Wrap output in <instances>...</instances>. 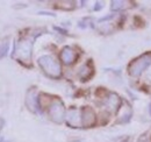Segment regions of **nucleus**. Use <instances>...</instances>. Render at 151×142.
Returning <instances> with one entry per match:
<instances>
[{"label":"nucleus","instance_id":"f257e3e1","mask_svg":"<svg viewBox=\"0 0 151 142\" xmlns=\"http://www.w3.org/2000/svg\"><path fill=\"white\" fill-rule=\"evenodd\" d=\"M32 46H33V43L29 38H21L19 43L17 44L14 57L21 61V63H28L30 59Z\"/></svg>","mask_w":151,"mask_h":142},{"label":"nucleus","instance_id":"f03ea898","mask_svg":"<svg viewBox=\"0 0 151 142\" xmlns=\"http://www.w3.org/2000/svg\"><path fill=\"white\" fill-rule=\"evenodd\" d=\"M40 65L51 77H59L60 76V67L56 61L50 56H43L40 58Z\"/></svg>","mask_w":151,"mask_h":142},{"label":"nucleus","instance_id":"7ed1b4c3","mask_svg":"<svg viewBox=\"0 0 151 142\" xmlns=\"http://www.w3.org/2000/svg\"><path fill=\"white\" fill-rule=\"evenodd\" d=\"M151 62V55L147 56H142L139 59L135 61V63H132L130 67V72L132 75H139L144 68H147Z\"/></svg>","mask_w":151,"mask_h":142},{"label":"nucleus","instance_id":"20e7f679","mask_svg":"<svg viewBox=\"0 0 151 142\" xmlns=\"http://www.w3.org/2000/svg\"><path fill=\"white\" fill-rule=\"evenodd\" d=\"M77 57H78L77 53H76L75 50H72L71 48H69V47L64 48L62 54H60V58H62V61H63L65 64H71V63H73L76 59H77Z\"/></svg>","mask_w":151,"mask_h":142},{"label":"nucleus","instance_id":"39448f33","mask_svg":"<svg viewBox=\"0 0 151 142\" xmlns=\"http://www.w3.org/2000/svg\"><path fill=\"white\" fill-rule=\"evenodd\" d=\"M50 115L51 118L57 121V122H60L62 119H63V115H64V109H63V105L60 103H55L51 108H50Z\"/></svg>","mask_w":151,"mask_h":142},{"label":"nucleus","instance_id":"423d86ee","mask_svg":"<svg viewBox=\"0 0 151 142\" xmlns=\"http://www.w3.org/2000/svg\"><path fill=\"white\" fill-rule=\"evenodd\" d=\"M83 122L85 126H92L95 122V115L92 109H90L88 107L84 109L83 112Z\"/></svg>","mask_w":151,"mask_h":142},{"label":"nucleus","instance_id":"0eeeda50","mask_svg":"<svg viewBox=\"0 0 151 142\" xmlns=\"http://www.w3.org/2000/svg\"><path fill=\"white\" fill-rule=\"evenodd\" d=\"M91 75H92V69H90V67H88L87 64L84 65V67L81 68L80 72H79V76H80L81 79H87V78L91 77Z\"/></svg>","mask_w":151,"mask_h":142},{"label":"nucleus","instance_id":"6e6552de","mask_svg":"<svg viewBox=\"0 0 151 142\" xmlns=\"http://www.w3.org/2000/svg\"><path fill=\"white\" fill-rule=\"evenodd\" d=\"M7 49H8V42H7V40L0 41V58H1L2 56H5Z\"/></svg>","mask_w":151,"mask_h":142}]
</instances>
